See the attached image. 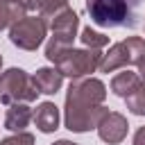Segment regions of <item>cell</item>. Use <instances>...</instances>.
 <instances>
[{
    "instance_id": "cell-9",
    "label": "cell",
    "mask_w": 145,
    "mask_h": 145,
    "mask_svg": "<svg viewBox=\"0 0 145 145\" xmlns=\"http://www.w3.org/2000/svg\"><path fill=\"white\" fill-rule=\"evenodd\" d=\"M32 120H34V125H36V129L41 134H52V131L59 129V120H61L59 106L54 102H41L34 109V118Z\"/></svg>"
},
{
    "instance_id": "cell-1",
    "label": "cell",
    "mask_w": 145,
    "mask_h": 145,
    "mask_svg": "<svg viewBox=\"0 0 145 145\" xmlns=\"http://www.w3.org/2000/svg\"><path fill=\"white\" fill-rule=\"evenodd\" d=\"M104 100H106V86L102 79L97 77L70 79L63 104L66 129L75 134H86L91 129H97L102 118L109 113Z\"/></svg>"
},
{
    "instance_id": "cell-3",
    "label": "cell",
    "mask_w": 145,
    "mask_h": 145,
    "mask_svg": "<svg viewBox=\"0 0 145 145\" xmlns=\"http://www.w3.org/2000/svg\"><path fill=\"white\" fill-rule=\"evenodd\" d=\"M145 57V39L140 36H129L120 43H113L100 61V72H116L127 66H138V61Z\"/></svg>"
},
{
    "instance_id": "cell-12",
    "label": "cell",
    "mask_w": 145,
    "mask_h": 145,
    "mask_svg": "<svg viewBox=\"0 0 145 145\" xmlns=\"http://www.w3.org/2000/svg\"><path fill=\"white\" fill-rule=\"evenodd\" d=\"M138 84H140V77H138V72L122 70V72L113 75V79H111V93L125 100L129 93H134V91L138 88Z\"/></svg>"
},
{
    "instance_id": "cell-8",
    "label": "cell",
    "mask_w": 145,
    "mask_h": 145,
    "mask_svg": "<svg viewBox=\"0 0 145 145\" xmlns=\"http://www.w3.org/2000/svg\"><path fill=\"white\" fill-rule=\"evenodd\" d=\"M127 131H129V122H127V118H125L122 113H118V111H109V113L102 118V122L97 125V136H100L104 143H109V145L122 143V140L127 138Z\"/></svg>"
},
{
    "instance_id": "cell-11",
    "label": "cell",
    "mask_w": 145,
    "mask_h": 145,
    "mask_svg": "<svg viewBox=\"0 0 145 145\" xmlns=\"http://www.w3.org/2000/svg\"><path fill=\"white\" fill-rule=\"evenodd\" d=\"M32 82H34V86H36V91L39 93H43V95H54L59 88H61V84H63V75L52 66V68H39L34 75H32Z\"/></svg>"
},
{
    "instance_id": "cell-21",
    "label": "cell",
    "mask_w": 145,
    "mask_h": 145,
    "mask_svg": "<svg viewBox=\"0 0 145 145\" xmlns=\"http://www.w3.org/2000/svg\"><path fill=\"white\" fill-rule=\"evenodd\" d=\"M52 145H77V143H72V140H66V138H61V140H57V143H52Z\"/></svg>"
},
{
    "instance_id": "cell-19",
    "label": "cell",
    "mask_w": 145,
    "mask_h": 145,
    "mask_svg": "<svg viewBox=\"0 0 145 145\" xmlns=\"http://www.w3.org/2000/svg\"><path fill=\"white\" fill-rule=\"evenodd\" d=\"M11 2H18L25 7V11H34L36 9V0H11Z\"/></svg>"
},
{
    "instance_id": "cell-22",
    "label": "cell",
    "mask_w": 145,
    "mask_h": 145,
    "mask_svg": "<svg viewBox=\"0 0 145 145\" xmlns=\"http://www.w3.org/2000/svg\"><path fill=\"white\" fill-rule=\"evenodd\" d=\"M0 70H2V54H0Z\"/></svg>"
},
{
    "instance_id": "cell-15",
    "label": "cell",
    "mask_w": 145,
    "mask_h": 145,
    "mask_svg": "<svg viewBox=\"0 0 145 145\" xmlns=\"http://www.w3.org/2000/svg\"><path fill=\"white\" fill-rule=\"evenodd\" d=\"M79 39H82L84 48H91V50H102V48L109 43V36H104L102 32H97V29H93V27H84Z\"/></svg>"
},
{
    "instance_id": "cell-6",
    "label": "cell",
    "mask_w": 145,
    "mask_h": 145,
    "mask_svg": "<svg viewBox=\"0 0 145 145\" xmlns=\"http://www.w3.org/2000/svg\"><path fill=\"white\" fill-rule=\"evenodd\" d=\"M45 36H48V25L41 16H25L16 25L9 27V41L16 48L27 50V52L36 50Z\"/></svg>"
},
{
    "instance_id": "cell-4",
    "label": "cell",
    "mask_w": 145,
    "mask_h": 145,
    "mask_svg": "<svg viewBox=\"0 0 145 145\" xmlns=\"http://www.w3.org/2000/svg\"><path fill=\"white\" fill-rule=\"evenodd\" d=\"M39 95L32 75L23 68H9L0 75V102L2 104H18V102H34Z\"/></svg>"
},
{
    "instance_id": "cell-7",
    "label": "cell",
    "mask_w": 145,
    "mask_h": 145,
    "mask_svg": "<svg viewBox=\"0 0 145 145\" xmlns=\"http://www.w3.org/2000/svg\"><path fill=\"white\" fill-rule=\"evenodd\" d=\"M48 27H50V32H52L50 39H54V41L72 48V43H75V39H77V29H79V16L68 7V9H63L61 14H57V16L48 23Z\"/></svg>"
},
{
    "instance_id": "cell-20",
    "label": "cell",
    "mask_w": 145,
    "mask_h": 145,
    "mask_svg": "<svg viewBox=\"0 0 145 145\" xmlns=\"http://www.w3.org/2000/svg\"><path fill=\"white\" fill-rule=\"evenodd\" d=\"M138 77H140V82L145 84V57L138 61Z\"/></svg>"
},
{
    "instance_id": "cell-5",
    "label": "cell",
    "mask_w": 145,
    "mask_h": 145,
    "mask_svg": "<svg viewBox=\"0 0 145 145\" xmlns=\"http://www.w3.org/2000/svg\"><path fill=\"white\" fill-rule=\"evenodd\" d=\"M102 61V52L100 50H91V48H70L57 63L54 68L70 79H82V77H91V72H95L100 68Z\"/></svg>"
},
{
    "instance_id": "cell-16",
    "label": "cell",
    "mask_w": 145,
    "mask_h": 145,
    "mask_svg": "<svg viewBox=\"0 0 145 145\" xmlns=\"http://www.w3.org/2000/svg\"><path fill=\"white\" fill-rule=\"evenodd\" d=\"M125 102H127V109L134 116H145V84L140 82L138 88L125 97Z\"/></svg>"
},
{
    "instance_id": "cell-10",
    "label": "cell",
    "mask_w": 145,
    "mask_h": 145,
    "mask_svg": "<svg viewBox=\"0 0 145 145\" xmlns=\"http://www.w3.org/2000/svg\"><path fill=\"white\" fill-rule=\"evenodd\" d=\"M34 118V111L27 102H18V104H9L7 113H5V129L18 134V131H25V127L32 122Z\"/></svg>"
},
{
    "instance_id": "cell-18",
    "label": "cell",
    "mask_w": 145,
    "mask_h": 145,
    "mask_svg": "<svg viewBox=\"0 0 145 145\" xmlns=\"http://www.w3.org/2000/svg\"><path fill=\"white\" fill-rule=\"evenodd\" d=\"M134 145H145V127H140L134 134Z\"/></svg>"
},
{
    "instance_id": "cell-17",
    "label": "cell",
    "mask_w": 145,
    "mask_h": 145,
    "mask_svg": "<svg viewBox=\"0 0 145 145\" xmlns=\"http://www.w3.org/2000/svg\"><path fill=\"white\" fill-rule=\"evenodd\" d=\"M0 145H34V136L27 134V131H18V134H11V136L2 138Z\"/></svg>"
},
{
    "instance_id": "cell-13",
    "label": "cell",
    "mask_w": 145,
    "mask_h": 145,
    "mask_svg": "<svg viewBox=\"0 0 145 145\" xmlns=\"http://www.w3.org/2000/svg\"><path fill=\"white\" fill-rule=\"evenodd\" d=\"M25 16H27V11H25L23 5L11 2V0H0V32L9 29L11 25H16Z\"/></svg>"
},
{
    "instance_id": "cell-2",
    "label": "cell",
    "mask_w": 145,
    "mask_h": 145,
    "mask_svg": "<svg viewBox=\"0 0 145 145\" xmlns=\"http://www.w3.org/2000/svg\"><path fill=\"white\" fill-rule=\"evenodd\" d=\"M140 7H143V0H86V11L91 20L106 29L138 27Z\"/></svg>"
},
{
    "instance_id": "cell-14",
    "label": "cell",
    "mask_w": 145,
    "mask_h": 145,
    "mask_svg": "<svg viewBox=\"0 0 145 145\" xmlns=\"http://www.w3.org/2000/svg\"><path fill=\"white\" fill-rule=\"evenodd\" d=\"M36 9H39V16L48 25L57 14H61L63 9H68V0H36Z\"/></svg>"
}]
</instances>
